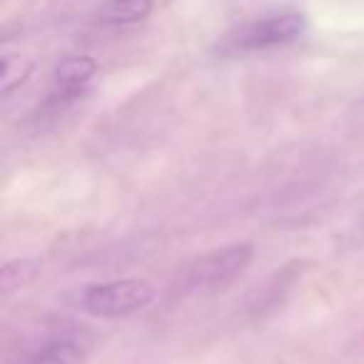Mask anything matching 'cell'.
Here are the masks:
<instances>
[{"instance_id": "obj_1", "label": "cell", "mask_w": 364, "mask_h": 364, "mask_svg": "<svg viewBox=\"0 0 364 364\" xmlns=\"http://www.w3.org/2000/svg\"><path fill=\"white\" fill-rule=\"evenodd\" d=\"M307 31V18L302 13H274L245 26L235 28L218 46L220 55H242V53L269 50V48L289 46Z\"/></svg>"}, {"instance_id": "obj_2", "label": "cell", "mask_w": 364, "mask_h": 364, "mask_svg": "<svg viewBox=\"0 0 364 364\" xmlns=\"http://www.w3.org/2000/svg\"><path fill=\"white\" fill-rule=\"evenodd\" d=\"M155 299V287L145 279H110L97 282L82 292V309L92 317L117 319L145 309Z\"/></svg>"}, {"instance_id": "obj_3", "label": "cell", "mask_w": 364, "mask_h": 364, "mask_svg": "<svg viewBox=\"0 0 364 364\" xmlns=\"http://www.w3.org/2000/svg\"><path fill=\"white\" fill-rule=\"evenodd\" d=\"M255 257L252 242H235L225 245L220 250L203 255L198 262L188 269V287L198 292H218L232 284L245 269L250 267Z\"/></svg>"}, {"instance_id": "obj_4", "label": "cell", "mask_w": 364, "mask_h": 364, "mask_svg": "<svg viewBox=\"0 0 364 364\" xmlns=\"http://www.w3.org/2000/svg\"><path fill=\"white\" fill-rule=\"evenodd\" d=\"M97 63L90 55H68L58 63L55 68V85L58 97L63 100H73L80 95V90L95 77Z\"/></svg>"}, {"instance_id": "obj_5", "label": "cell", "mask_w": 364, "mask_h": 364, "mask_svg": "<svg viewBox=\"0 0 364 364\" xmlns=\"http://www.w3.org/2000/svg\"><path fill=\"white\" fill-rule=\"evenodd\" d=\"M87 349L73 337H55L28 354L23 364H85Z\"/></svg>"}, {"instance_id": "obj_6", "label": "cell", "mask_w": 364, "mask_h": 364, "mask_svg": "<svg viewBox=\"0 0 364 364\" xmlns=\"http://www.w3.org/2000/svg\"><path fill=\"white\" fill-rule=\"evenodd\" d=\"M152 13V0H105L97 11V21L105 26H130L145 21Z\"/></svg>"}, {"instance_id": "obj_7", "label": "cell", "mask_w": 364, "mask_h": 364, "mask_svg": "<svg viewBox=\"0 0 364 364\" xmlns=\"http://www.w3.org/2000/svg\"><path fill=\"white\" fill-rule=\"evenodd\" d=\"M38 272H41V259L36 257L8 259L3 264V269H0V289H3V294L18 292V289L28 287L38 277Z\"/></svg>"}, {"instance_id": "obj_8", "label": "cell", "mask_w": 364, "mask_h": 364, "mask_svg": "<svg viewBox=\"0 0 364 364\" xmlns=\"http://www.w3.org/2000/svg\"><path fill=\"white\" fill-rule=\"evenodd\" d=\"M33 60L26 55H3V68H0V90L3 95H11L18 87H23L28 82V77L33 75Z\"/></svg>"}]
</instances>
